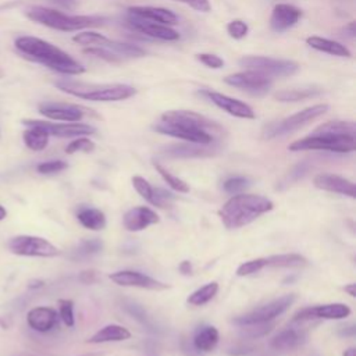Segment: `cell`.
Wrapping results in <instances>:
<instances>
[{
	"label": "cell",
	"mask_w": 356,
	"mask_h": 356,
	"mask_svg": "<svg viewBox=\"0 0 356 356\" xmlns=\"http://www.w3.org/2000/svg\"><path fill=\"white\" fill-rule=\"evenodd\" d=\"M15 49L28 60L65 75H79L85 67L56 44L36 36H19L14 42Z\"/></svg>",
	"instance_id": "1"
},
{
	"label": "cell",
	"mask_w": 356,
	"mask_h": 356,
	"mask_svg": "<svg viewBox=\"0 0 356 356\" xmlns=\"http://www.w3.org/2000/svg\"><path fill=\"white\" fill-rule=\"evenodd\" d=\"M274 203L261 195L236 193L231 196L218 210V217L228 229L242 228L257 220L261 214L271 211Z\"/></svg>",
	"instance_id": "2"
},
{
	"label": "cell",
	"mask_w": 356,
	"mask_h": 356,
	"mask_svg": "<svg viewBox=\"0 0 356 356\" xmlns=\"http://www.w3.org/2000/svg\"><path fill=\"white\" fill-rule=\"evenodd\" d=\"M54 85L61 92L90 102H120L136 93V89L127 83H88L64 78L56 81Z\"/></svg>",
	"instance_id": "3"
},
{
	"label": "cell",
	"mask_w": 356,
	"mask_h": 356,
	"mask_svg": "<svg viewBox=\"0 0 356 356\" xmlns=\"http://www.w3.org/2000/svg\"><path fill=\"white\" fill-rule=\"evenodd\" d=\"M25 15L40 25H44L51 29L72 32L86 28H95L104 25L107 18L100 15H71L54 8L42 7V6H31L25 10Z\"/></svg>",
	"instance_id": "4"
},
{
	"label": "cell",
	"mask_w": 356,
	"mask_h": 356,
	"mask_svg": "<svg viewBox=\"0 0 356 356\" xmlns=\"http://www.w3.org/2000/svg\"><path fill=\"white\" fill-rule=\"evenodd\" d=\"M288 149L291 152L300 150H327L335 153H350L356 149V136L335 135L330 132L313 131L309 136L292 142Z\"/></svg>",
	"instance_id": "5"
},
{
	"label": "cell",
	"mask_w": 356,
	"mask_h": 356,
	"mask_svg": "<svg viewBox=\"0 0 356 356\" xmlns=\"http://www.w3.org/2000/svg\"><path fill=\"white\" fill-rule=\"evenodd\" d=\"M327 111H328V104H314V106L306 107L289 117H285L280 121H274V122H270L268 125H266L261 132L263 138L274 139L278 136L289 135V134L300 129L302 127L307 125L313 120L321 117Z\"/></svg>",
	"instance_id": "6"
},
{
	"label": "cell",
	"mask_w": 356,
	"mask_h": 356,
	"mask_svg": "<svg viewBox=\"0 0 356 356\" xmlns=\"http://www.w3.org/2000/svg\"><path fill=\"white\" fill-rule=\"evenodd\" d=\"M238 63L241 67L257 71L271 79L291 76L299 71V64L296 61L266 56H245L239 58Z\"/></svg>",
	"instance_id": "7"
},
{
	"label": "cell",
	"mask_w": 356,
	"mask_h": 356,
	"mask_svg": "<svg viewBox=\"0 0 356 356\" xmlns=\"http://www.w3.org/2000/svg\"><path fill=\"white\" fill-rule=\"evenodd\" d=\"M296 300V295L295 293H288L284 296H280L274 300L267 302L266 305H261L242 316H238L232 320L234 324L239 325V327H245V325H252V324H263V323H270L273 321L275 317L281 316L282 313H285L289 306H292V303Z\"/></svg>",
	"instance_id": "8"
},
{
	"label": "cell",
	"mask_w": 356,
	"mask_h": 356,
	"mask_svg": "<svg viewBox=\"0 0 356 356\" xmlns=\"http://www.w3.org/2000/svg\"><path fill=\"white\" fill-rule=\"evenodd\" d=\"M8 250L18 256L29 257H54L60 254V249L42 236L17 235L8 241Z\"/></svg>",
	"instance_id": "9"
},
{
	"label": "cell",
	"mask_w": 356,
	"mask_h": 356,
	"mask_svg": "<svg viewBox=\"0 0 356 356\" xmlns=\"http://www.w3.org/2000/svg\"><path fill=\"white\" fill-rule=\"evenodd\" d=\"M224 82L229 86L246 90L252 95L261 96L270 90L273 86V79L257 72L253 70H245L241 72H235L231 75H227L224 78Z\"/></svg>",
	"instance_id": "10"
},
{
	"label": "cell",
	"mask_w": 356,
	"mask_h": 356,
	"mask_svg": "<svg viewBox=\"0 0 356 356\" xmlns=\"http://www.w3.org/2000/svg\"><path fill=\"white\" fill-rule=\"evenodd\" d=\"M25 127H39L44 129L49 136H58V138H76L92 135L96 129L92 125L81 124V122H49L42 120H22Z\"/></svg>",
	"instance_id": "11"
},
{
	"label": "cell",
	"mask_w": 356,
	"mask_h": 356,
	"mask_svg": "<svg viewBox=\"0 0 356 356\" xmlns=\"http://www.w3.org/2000/svg\"><path fill=\"white\" fill-rule=\"evenodd\" d=\"M160 121L164 122H171V124H179V125H186L197 129H203L210 132L211 135L216 132H221V127L214 122L213 120L191 111V110H168L164 111L160 117Z\"/></svg>",
	"instance_id": "12"
},
{
	"label": "cell",
	"mask_w": 356,
	"mask_h": 356,
	"mask_svg": "<svg viewBox=\"0 0 356 356\" xmlns=\"http://www.w3.org/2000/svg\"><path fill=\"white\" fill-rule=\"evenodd\" d=\"M153 131L163 134V135H168L172 138H178L182 140H186L189 143H197V145H210L213 142V135L207 131L203 129H197V128H192V127H186V125H179V124H171V122H164L160 121L157 124H154Z\"/></svg>",
	"instance_id": "13"
},
{
	"label": "cell",
	"mask_w": 356,
	"mask_h": 356,
	"mask_svg": "<svg viewBox=\"0 0 356 356\" xmlns=\"http://www.w3.org/2000/svg\"><path fill=\"white\" fill-rule=\"evenodd\" d=\"M350 307L345 303H327L318 306H309L299 310L293 316V323L309 321L314 318H324V320H341L346 318L350 314Z\"/></svg>",
	"instance_id": "14"
},
{
	"label": "cell",
	"mask_w": 356,
	"mask_h": 356,
	"mask_svg": "<svg viewBox=\"0 0 356 356\" xmlns=\"http://www.w3.org/2000/svg\"><path fill=\"white\" fill-rule=\"evenodd\" d=\"M108 278L120 286H134V288H142L149 291H164L170 288L168 284L134 270H120V271L111 273Z\"/></svg>",
	"instance_id": "15"
},
{
	"label": "cell",
	"mask_w": 356,
	"mask_h": 356,
	"mask_svg": "<svg viewBox=\"0 0 356 356\" xmlns=\"http://www.w3.org/2000/svg\"><path fill=\"white\" fill-rule=\"evenodd\" d=\"M39 113L50 120L64 122H78L88 113L86 108L78 104L60 103V102H43L38 107Z\"/></svg>",
	"instance_id": "16"
},
{
	"label": "cell",
	"mask_w": 356,
	"mask_h": 356,
	"mask_svg": "<svg viewBox=\"0 0 356 356\" xmlns=\"http://www.w3.org/2000/svg\"><path fill=\"white\" fill-rule=\"evenodd\" d=\"M127 21L132 29H135L136 32H140L149 38L164 40V42H174V40L179 39V33L168 25L153 22V21L143 19V18L129 15V14H127Z\"/></svg>",
	"instance_id": "17"
},
{
	"label": "cell",
	"mask_w": 356,
	"mask_h": 356,
	"mask_svg": "<svg viewBox=\"0 0 356 356\" xmlns=\"http://www.w3.org/2000/svg\"><path fill=\"white\" fill-rule=\"evenodd\" d=\"M202 95L206 96L211 103H214L218 108L227 111L228 114L238 117V118H245V120H253L256 117L253 108L246 104L242 100L229 97L227 95H222L220 92H214V90H202Z\"/></svg>",
	"instance_id": "18"
},
{
	"label": "cell",
	"mask_w": 356,
	"mask_h": 356,
	"mask_svg": "<svg viewBox=\"0 0 356 356\" xmlns=\"http://www.w3.org/2000/svg\"><path fill=\"white\" fill-rule=\"evenodd\" d=\"M302 18V10L293 4L280 3L275 4L270 17V28L277 32H285L292 28Z\"/></svg>",
	"instance_id": "19"
},
{
	"label": "cell",
	"mask_w": 356,
	"mask_h": 356,
	"mask_svg": "<svg viewBox=\"0 0 356 356\" xmlns=\"http://www.w3.org/2000/svg\"><path fill=\"white\" fill-rule=\"evenodd\" d=\"M160 221L157 213L154 210H152L150 207L146 206H136L129 209L124 217H122V224L124 228L127 231L131 232H138V231H143L147 227L157 224Z\"/></svg>",
	"instance_id": "20"
},
{
	"label": "cell",
	"mask_w": 356,
	"mask_h": 356,
	"mask_svg": "<svg viewBox=\"0 0 356 356\" xmlns=\"http://www.w3.org/2000/svg\"><path fill=\"white\" fill-rule=\"evenodd\" d=\"M316 188L332 193H341L349 197H355V184L341 175L335 174H317L313 178Z\"/></svg>",
	"instance_id": "21"
},
{
	"label": "cell",
	"mask_w": 356,
	"mask_h": 356,
	"mask_svg": "<svg viewBox=\"0 0 356 356\" xmlns=\"http://www.w3.org/2000/svg\"><path fill=\"white\" fill-rule=\"evenodd\" d=\"M58 321V313L53 307L38 306L28 312L26 323L28 325L38 332H49L51 331Z\"/></svg>",
	"instance_id": "22"
},
{
	"label": "cell",
	"mask_w": 356,
	"mask_h": 356,
	"mask_svg": "<svg viewBox=\"0 0 356 356\" xmlns=\"http://www.w3.org/2000/svg\"><path fill=\"white\" fill-rule=\"evenodd\" d=\"M127 14L135 15L143 19H149L153 22L164 24V25H177L178 17L168 8L163 7H153V6H134L127 10Z\"/></svg>",
	"instance_id": "23"
},
{
	"label": "cell",
	"mask_w": 356,
	"mask_h": 356,
	"mask_svg": "<svg viewBox=\"0 0 356 356\" xmlns=\"http://www.w3.org/2000/svg\"><path fill=\"white\" fill-rule=\"evenodd\" d=\"M306 341V334L300 330L286 328L271 338L270 346L275 350H291L300 346Z\"/></svg>",
	"instance_id": "24"
},
{
	"label": "cell",
	"mask_w": 356,
	"mask_h": 356,
	"mask_svg": "<svg viewBox=\"0 0 356 356\" xmlns=\"http://www.w3.org/2000/svg\"><path fill=\"white\" fill-rule=\"evenodd\" d=\"M209 145H197V143H185V145H170L167 146L163 153L168 157H206L211 156L214 152L213 149L207 147Z\"/></svg>",
	"instance_id": "25"
},
{
	"label": "cell",
	"mask_w": 356,
	"mask_h": 356,
	"mask_svg": "<svg viewBox=\"0 0 356 356\" xmlns=\"http://www.w3.org/2000/svg\"><path fill=\"white\" fill-rule=\"evenodd\" d=\"M218 339H220V334L216 327L202 325L195 331L192 342L197 352L207 353V352H211L217 346Z\"/></svg>",
	"instance_id": "26"
},
{
	"label": "cell",
	"mask_w": 356,
	"mask_h": 356,
	"mask_svg": "<svg viewBox=\"0 0 356 356\" xmlns=\"http://www.w3.org/2000/svg\"><path fill=\"white\" fill-rule=\"evenodd\" d=\"M131 332L118 324H108L96 331L89 339V343H106V342H120L129 339Z\"/></svg>",
	"instance_id": "27"
},
{
	"label": "cell",
	"mask_w": 356,
	"mask_h": 356,
	"mask_svg": "<svg viewBox=\"0 0 356 356\" xmlns=\"http://www.w3.org/2000/svg\"><path fill=\"white\" fill-rule=\"evenodd\" d=\"M306 43L318 51L331 54V56H337V57H350V51L348 50V47L339 42L327 39V38H321V36H309L306 38Z\"/></svg>",
	"instance_id": "28"
},
{
	"label": "cell",
	"mask_w": 356,
	"mask_h": 356,
	"mask_svg": "<svg viewBox=\"0 0 356 356\" xmlns=\"http://www.w3.org/2000/svg\"><path fill=\"white\" fill-rule=\"evenodd\" d=\"M79 224L92 231H100L106 227V216L102 210L95 207H82L76 213Z\"/></svg>",
	"instance_id": "29"
},
{
	"label": "cell",
	"mask_w": 356,
	"mask_h": 356,
	"mask_svg": "<svg viewBox=\"0 0 356 356\" xmlns=\"http://www.w3.org/2000/svg\"><path fill=\"white\" fill-rule=\"evenodd\" d=\"M323 93V89L318 86H306L298 89H282L274 93V99L278 102H300L310 97H317Z\"/></svg>",
	"instance_id": "30"
},
{
	"label": "cell",
	"mask_w": 356,
	"mask_h": 356,
	"mask_svg": "<svg viewBox=\"0 0 356 356\" xmlns=\"http://www.w3.org/2000/svg\"><path fill=\"white\" fill-rule=\"evenodd\" d=\"M309 264L307 259L298 253L273 254L266 257V267H280V268H303Z\"/></svg>",
	"instance_id": "31"
},
{
	"label": "cell",
	"mask_w": 356,
	"mask_h": 356,
	"mask_svg": "<svg viewBox=\"0 0 356 356\" xmlns=\"http://www.w3.org/2000/svg\"><path fill=\"white\" fill-rule=\"evenodd\" d=\"M49 138L50 136L44 129H42L39 127H33V125L28 127V129H25L22 134L25 146L33 152L43 150L49 143Z\"/></svg>",
	"instance_id": "32"
},
{
	"label": "cell",
	"mask_w": 356,
	"mask_h": 356,
	"mask_svg": "<svg viewBox=\"0 0 356 356\" xmlns=\"http://www.w3.org/2000/svg\"><path fill=\"white\" fill-rule=\"evenodd\" d=\"M217 292H218V284L213 281V282H209V284L200 286L195 292H192L188 296L186 302L192 306H203L207 302H210L216 296Z\"/></svg>",
	"instance_id": "33"
},
{
	"label": "cell",
	"mask_w": 356,
	"mask_h": 356,
	"mask_svg": "<svg viewBox=\"0 0 356 356\" xmlns=\"http://www.w3.org/2000/svg\"><path fill=\"white\" fill-rule=\"evenodd\" d=\"M103 248V243L102 241L99 239H86V241H82L76 248L72 249L70 257L72 260H83V259H88L96 253H99Z\"/></svg>",
	"instance_id": "34"
},
{
	"label": "cell",
	"mask_w": 356,
	"mask_h": 356,
	"mask_svg": "<svg viewBox=\"0 0 356 356\" xmlns=\"http://www.w3.org/2000/svg\"><path fill=\"white\" fill-rule=\"evenodd\" d=\"M132 185H134V188L136 189V192H138L145 200H147V202H149L150 204H153V206H157V207L163 209L161 203H160L159 199H157L156 189H154L143 177H139V175L132 177Z\"/></svg>",
	"instance_id": "35"
},
{
	"label": "cell",
	"mask_w": 356,
	"mask_h": 356,
	"mask_svg": "<svg viewBox=\"0 0 356 356\" xmlns=\"http://www.w3.org/2000/svg\"><path fill=\"white\" fill-rule=\"evenodd\" d=\"M152 164H153V167L156 168V171L161 175V178L164 179V182H165L170 188H172L174 191L181 192V193H186V192H189V185H188L184 179H181V178H178V177H175V175H172V174H171L167 168H164L160 163L152 161Z\"/></svg>",
	"instance_id": "36"
},
{
	"label": "cell",
	"mask_w": 356,
	"mask_h": 356,
	"mask_svg": "<svg viewBox=\"0 0 356 356\" xmlns=\"http://www.w3.org/2000/svg\"><path fill=\"white\" fill-rule=\"evenodd\" d=\"M264 267H266V257H259V259H253L239 264L235 273L238 277H248L254 273H259Z\"/></svg>",
	"instance_id": "37"
},
{
	"label": "cell",
	"mask_w": 356,
	"mask_h": 356,
	"mask_svg": "<svg viewBox=\"0 0 356 356\" xmlns=\"http://www.w3.org/2000/svg\"><path fill=\"white\" fill-rule=\"evenodd\" d=\"M95 149V143L86 138V136H76V139L71 140L67 147H65V153L67 154H74V153H78V152H85V153H89Z\"/></svg>",
	"instance_id": "38"
},
{
	"label": "cell",
	"mask_w": 356,
	"mask_h": 356,
	"mask_svg": "<svg viewBox=\"0 0 356 356\" xmlns=\"http://www.w3.org/2000/svg\"><path fill=\"white\" fill-rule=\"evenodd\" d=\"M58 317L67 327H74V302L70 299H60L58 300Z\"/></svg>",
	"instance_id": "39"
},
{
	"label": "cell",
	"mask_w": 356,
	"mask_h": 356,
	"mask_svg": "<svg viewBox=\"0 0 356 356\" xmlns=\"http://www.w3.org/2000/svg\"><path fill=\"white\" fill-rule=\"evenodd\" d=\"M104 35L102 33H97V32H92V31H86V32H81V33H76L72 36V40L81 46H85V47H92V46H96L102 38Z\"/></svg>",
	"instance_id": "40"
},
{
	"label": "cell",
	"mask_w": 356,
	"mask_h": 356,
	"mask_svg": "<svg viewBox=\"0 0 356 356\" xmlns=\"http://www.w3.org/2000/svg\"><path fill=\"white\" fill-rule=\"evenodd\" d=\"M68 167V164L63 160H49V161H43L36 167V171L39 174L43 175H49V174H57L64 171Z\"/></svg>",
	"instance_id": "41"
},
{
	"label": "cell",
	"mask_w": 356,
	"mask_h": 356,
	"mask_svg": "<svg viewBox=\"0 0 356 356\" xmlns=\"http://www.w3.org/2000/svg\"><path fill=\"white\" fill-rule=\"evenodd\" d=\"M227 32H228V35H229L232 39L239 40V39H243V38L248 35L249 26H248V24H246L245 21H242V19H234V21L228 22V25H227Z\"/></svg>",
	"instance_id": "42"
},
{
	"label": "cell",
	"mask_w": 356,
	"mask_h": 356,
	"mask_svg": "<svg viewBox=\"0 0 356 356\" xmlns=\"http://www.w3.org/2000/svg\"><path fill=\"white\" fill-rule=\"evenodd\" d=\"M271 327L273 324L270 323H263V324H252V325H245V327H241L243 331L242 334L248 338H259V337H263L266 335L267 332L271 331Z\"/></svg>",
	"instance_id": "43"
},
{
	"label": "cell",
	"mask_w": 356,
	"mask_h": 356,
	"mask_svg": "<svg viewBox=\"0 0 356 356\" xmlns=\"http://www.w3.org/2000/svg\"><path fill=\"white\" fill-rule=\"evenodd\" d=\"M249 185V181L243 177H232L224 182V191L231 195L241 193L246 186Z\"/></svg>",
	"instance_id": "44"
},
{
	"label": "cell",
	"mask_w": 356,
	"mask_h": 356,
	"mask_svg": "<svg viewBox=\"0 0 356 356\" xmlns=\"http://www.w3.org/2000/svg\"><path fill=\"white\" fill-rule=\"evenodd\" d=\"M196 60L213 70H218L224 65V60L217 54H211V53H199L196 54Z\"/></svg>",
	"instance_id": "45"
},
{
	"label": "cell",
	"mask_w": 356,
	"mask_h": 356,
	"mask_svg": "<svg viewBox=\"0 0 356 356\" xmlns=\"http://www.w3.org/2000/svg\"><path fill=\"white\" fill-rule=\"evenodd\" d=\"M174 1L184 3V4L192 7L196 11H200V13H209L211 10V6H210L209 0H174Z\"/></svg>",
	"instance_id": "46"
},
{
	"label": "cell",
	"mask_w": 356,
	"mask_h": 356,
	"mask_svg": "<svg viewBox=\"0 0 356 356\" xmlns=\"http://www.w3.org/2000/svg\"><path fill=\"white\" fill-rule=\"evenodd\" d=\"M97 280V271L96 270H85L79 274V281L83 284H93Z\"/></svg>",
	"instance_id": "47"
},
{
	"label": "cell",
	"mask_w": 356,
	"mask_h": 356,
	"mask_svg": "<svg viewBox=\"0 0 356 356\" xmlns=\"http://www.w3.org/2000/svg\"><path fill=\"white\" fill-rule=\"evenodd\" d=\"M46 1H49L57 7H61L64 10H74L78 6L76 0H46Z\"/></svg>",
	"instance_id": "48"
},
{
	"label": "cell",
	"mask_w": 356,
	"mask_h": 356,
	"mask_svg": "<svg viewBox=\"0 0 356 356\" xmlns=\"http://www.w3.org/2000/svg\"><path fill=\"white\" fill-rule=\"evenodd\" d=\"M342 32H343V36L349 38V39H353L355 38V22H349L348 25H345L342 28Z\"/></svg>",
	"instance_id": "49"
},
{
	"label": "cell",
	"mask_w": 356,
	"mask_h": 356,
	"mask_svg": "<svg viewBox=\"0 0 356 356\" xmlns=\"http://www.w3.org/2000/svg\"><path fill=\"white\" fill-rule=\"evenodd\" d=\"M179 271L184 274V275H191L192 274V264H191V261H188V260H184V261H181V264H179Z\"/></svg>",
	"instance_id": "50"
},
{
	"label": "cell",
	"mask_w": 356,
	"mask_h": 356,
	"mask_svg": "<svg viewBox=\"0 0 356 356\" xmlns=\"http://www.w3.org/2000/svg\"><path fill=\"white\" fill-rule=\"evenodd\" d=\"M43 285H44V281H42V280H32L28 282V288H31V289H36Z\"/></svg>",
	"instance_id": "51"
},
{
	"label": "cell",
	"mask_w": 356,
	"mask_h": 356,
	"mask_svg": "<svg viewBox=\"0 0 356 356\" xmlns=\"http://www.w3.org/2000/svg\"><path fill=\"white\" fill-rule=\"evenodd\" d=\"M355 288H356V285H355V284H348V285H345V286H343V291H345V292H348V293H349V296H352V298H353V296L356 295Z\"/></svg>",
	"instance_id": "52"
},
{
	"label": "cell",
	"mask_w": 356,
	"mask_h": 356,
	"mask_svg": "<svg viewBox=\"0 0 356 356\" xmlns=\"http://www.w3.org/2000/svg\"><path fill=\"white\" fill-rule=\"evenodd\" d=\"M345 330L341 331V335H353L355 334V325H349V327H342Z\"/></svg>",
	"instance_id": "53"
},
{
	"label": "cell",
	"mask_w": 356,
	"mask_h": 356,
	"mask_svg": "<svg viewBox=\"0 0 356 356\" xmlns=\"http://www.w3.org/2000/svg\"><path fill=\"white\" fill-rule=\"evenodd\" d=\"M342 356H356V349H355L353 346H350V348H348V349L343 350Z\"/></svg>",
	"instance_id": "54"
},
{
	"label": "cell",
	"mask_w": 356,
	"mask_h": 356,
	"mask_svg": "<svg viewBox=\"0 0 356 356\" xmlns=\"http://www.w3.org/2000/svg\"><path fill=\"white\" fill-rule=\"evenodd\" d=\"M6 217H7V210L0 204V221H1V220H4Z\"/></svg>",
	"instance_id": "55"
},
{
	"label": "cell",
	"mask_w": 356,
	"mask_h": 356,
	"mask_svg": "<svg viewBox=\"0 0 356 356\" xmlns=\"http://www.w3.org/2000/svg\"><path fill=\"white\" fill-rule=\"evenodd\" d=\"M4 76V71L0 68V78H3Z\"/></svg>",
	"instance_id": "56"
},
{
	"label": "cell",
	"mask_w": 356,
	"mask_h": 356,
	"mask_svg": "<svg viewBox=\"0 0 356 356\" xmlns=\"http://www.w3.org/2000/svg\"><path fill=\"white\" fill-rule=\"evenodd\" d=\"M19 356H33V355H19Z\"/></svg>",
	"instance_id": "57"
}]
</instances>
